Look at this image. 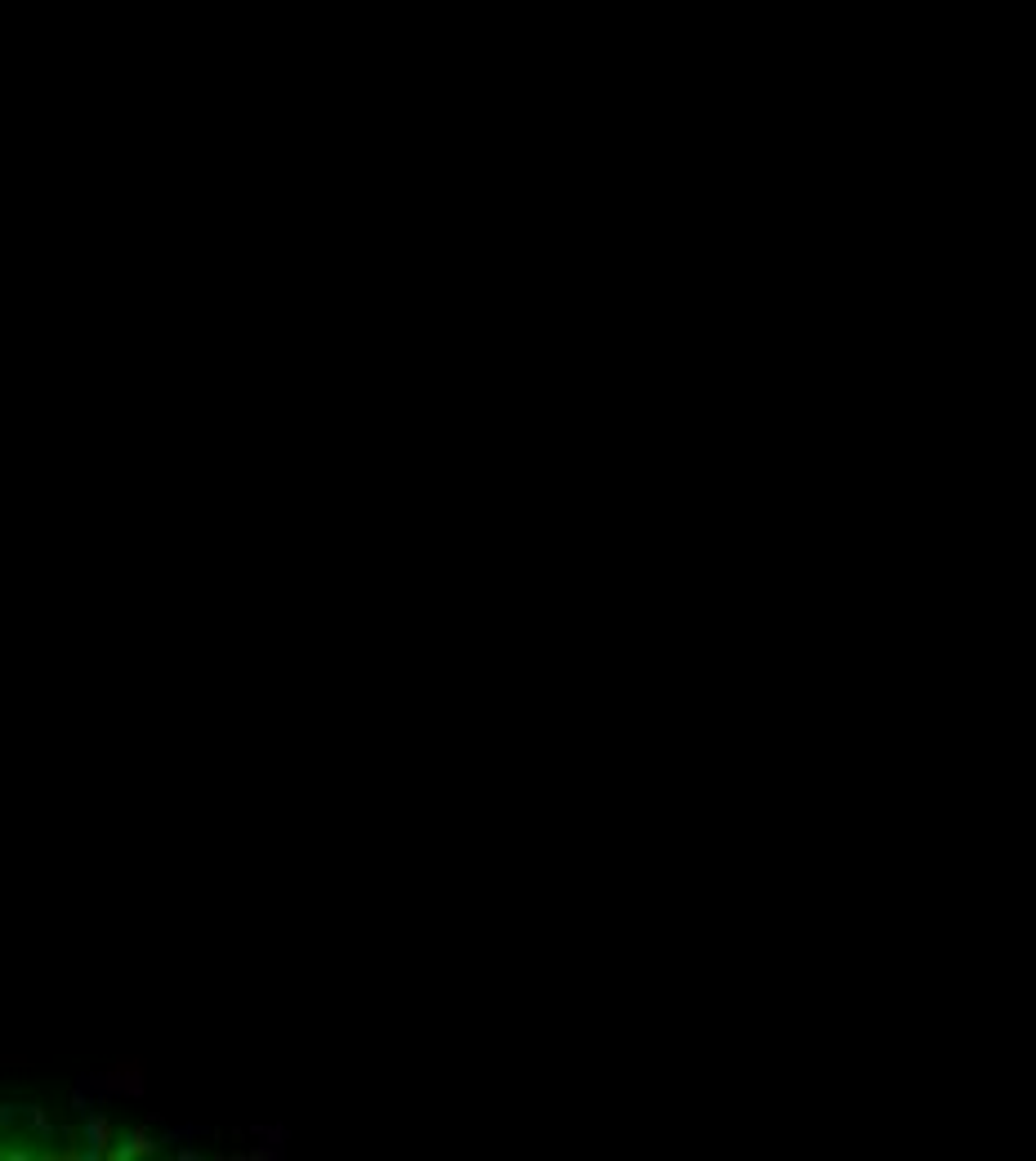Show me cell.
I'll use <instances>...</instances> for the list:
<instances>
[{
  "mask_svg": "<svg viewBox=\"0 0 1036 1161\" xmlns=\"http://www.w3.org/2000/svg\"><path fill=\"white\" fill-rule=\"evenodd\" d=\"M23 1117H27V1126H32V1134L41 1139V1143H50L54 1134H58V1126H54V1117L41 1108V1103H23Z\"/></svg>",
  "mask_w": 1036,
  "mask_h": 1161,
  "instance_id": "obj_4",
  "label": "cell"
},
{
  "mask_svg": "<svg viewBox=\"0 0 1036 1161\" xmlns=\"http://www.w3.org/2000/svg\"><path fill=\"white\" fill-rule=\"evenodd\" d=\"M81 1157L85 1161H103L107 1157V1148H112V1117H107V1108L103 1103H94V1108H85L81 1112Z\"/></svg>",
  "mask_w": 1036,
  "mask_h": 1161,
  "instance_id": "obj_2",
  "label": "cell"
},
{
  "mask_svg": "<svg viewBox=\"0 0 1036 1161\" xmlns=\"http://www.w3.org/2000/svg\"><path fill=\"white\" fill-rule=\"evenodd\" d=\"M85 1086H90L94 1095H121V1099H139V1095H144V1086H148V1072H144V1064H139V1059H117V1064H112L107 1072H98V1077H85Z\"/></svg>",
  "mask_w": 1036,
  "mask_h": 1161,
  "instance_id": "obj_1",
  "label": "cell"
},
{
  "mask_svg": "<svg viewBox=\"0 0 1036 1161\" xmlns=\"http://www.w3.org/2000/svg\"><path fill=\"white\" fill-rule=\"evenodd\" d=\"M157 1148H161V1139L148 1134V1126H135V1130H126V1139L117 1148H107V1157L112 1161H130V1157H144V1152H157Z\"/></svg>",
  "mask_w": 1036,
  "mask_h": 1161,
  "instance_id": "obj_3",
  "label": "cell"
}]
</instances>
